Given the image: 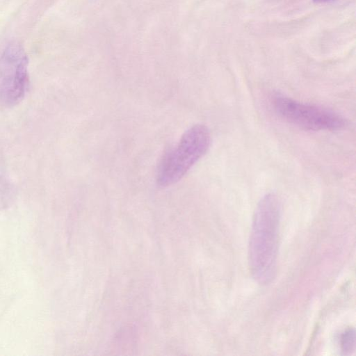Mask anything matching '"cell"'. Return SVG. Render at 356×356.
Here are the masks:
<instances>
[{"label": "cell", "instance_id": "obj_1", "mask_svg": "<svg viewBox=\"0 0 356 356\" xmlns=\"http://www.w3.org/2000/svg\"><path fill=\"white\" fill-rule=\"evenodd\" d=\"M280 214V202L273 193L264 195L254 211L248 261L252 277L260 284H267L274 277Z\"/></svg>", "mask_w": 356, "mask_h": 356}, {"label": "cell", "instance_id": "obj_2", "mask_svg": "<svg viewBox=\"0 0 356 356\" xmlns=\"http://www.w3.org/2000/svg\"><path fill=\"white\" fill-rule=\"evenodd\" d=\"M211 143L208 128L195 124L181 137L177 145L162 159L157 174V183L168 186L177 182L207 152Z\"/></svg>", "mask_w": 356, "mask_h": 356}, {"label": "cell", "instance_id": "obj_3", "mask_svg": "<svg viewBox=\"0 0 356 356\" xmlns=\"http://www.w3.org/2000/svg\"><path fill=\"white\" fill-rule=\"evenodd\" d=\"M270 104L280 118L305 129L337 130L343 128L347 124L343 117L332 111L282 95H273Z\"/></svg>", "mask_w": 356, "mask_h": 356}, {"label": "cell", "instance_id": "obj_4", "mask_svg": "<svg viewBox=\"0 0 356 356\" xmlns=\"http://www.w3.org/2000/svg\"><path fill=\"white\" fill-rule=\"evenodd\" d=\"M28 84V58L19 45L10 44L0 55V108L19 103Z\"/></svg>", "mask_w": 356, "mask_h": 356}, {"label": "cell", "instance_id": "obj_5", "mask_svg": "<svg viewBox=\"0 0 356 356\" xmlns=\"http://www.w3.org/2000/svg\"><path fill=\"white\" fill-rule=\"evenodd\" d=\"M355 332L353 328L347 330L341 337L342 350L346 353H350L355 349Z\"/></svg>", "mask_w": 356, "mask_h": 356}, {"label": "cell", "instance_id": "obj_6", "mask_svg": "<svg viewBox=\"0 0 356 356\" xmlns=\"http://www.w3.org/2000/svg\"><path fill=\"white\" fill-rule=\"evenodd\" d=\"M314 1H317V2H324V1H329V0H314Z\"/></svg>", "mask_w": 356, "mask_h": 356}]
</instances>
